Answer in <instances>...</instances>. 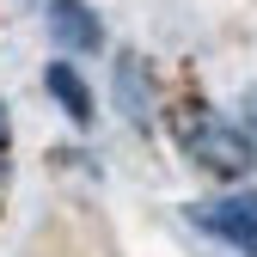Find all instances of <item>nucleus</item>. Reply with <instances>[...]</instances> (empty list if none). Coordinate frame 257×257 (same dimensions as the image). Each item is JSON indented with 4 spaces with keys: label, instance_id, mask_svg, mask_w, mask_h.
Segmentation results:
<instances>
[{
    "label": "nucleus",
    "instance_id": "1",
    "mask_svg": "<svg viewBox=\"0 0 257 257\" xmlns=\"http://www.w3.org/2000/svg\"><path fill=\"white\" fill-rule=\"evenodd\" d=\"M184 147H190V159L208 166V172H251V159H257V147H251L245 128L220 122V116H208V110H196V122L184 128Z\"/></svg>",
    "mask_w": 257,
    "mask_h": 257
},
{
    "label": "nucleus",
    "instance_id": "4",
    "mask_svg": "<svg viewBox=\"0 0 257 257\" xmlns=\"http://www.w3.org/2000/svg\"><path fill=\"white\" fill-rule=\"evenodd\" d=\"M49 37L61 49H98L104 43V25L86 0H49Z\"/></svg>",
    "mask_w": 257,
    "mask_h": 257
},
{
    "label": "nucleus",
    "instance_id": "6",
    "mask_svg": "<svg viewBox=\"0 0 257 257\" xmlns=\"http://www.w3.org/2000/svg\"><path fill=\"white\" fill-rule=\"evenodd\" d=\"M7 128H13V122H7V104H0V147H7Z\"/></svg>",
    "mask_w": 257,
    "mask_h": 257
},
{
    "label": "nucleus",
    "instance_id": "5",
    "mask_svg": "<svg viewBox=\"0 0 257 257\" xmlns=\"http://www.w3.org/2000/svg\"><path fill=\"white\" fill-rule=\"evenodd\" d=\"M43 86H49V98L68 110L74 128H92V92H86V80L68 68V61H49V68H43Z\"/></svg>",
    "mask_w": 257,
    "mask_h": 257
},
{
    "label": "nucleus",
    "instance_id": "3",
    "mask_svg": "<svg viewBox=\"0 0 257 257\" xmlns=\"http://www.w3.org/2000/svg\"><path fill=\"white\" fill-rule=\"evenodd\" d=\"M116 110L135 122V128L153 122V80H147V61H141L135 49L116 55Z\"/></svg>",
    "mask_w": 257,
    "mask_h": 257
},
{
    "label": "nucleus",
    "instance_id": "2",
    "mask_svg": "<svg viewBox=\"0 0 257 257\" xmlns=\"http://www.w3.org/2000/svg\"><path fill=\"white\" fill-rule=\"evenodd\" d=\"M184 214L196 220L202 233L227 239V245H239V251H257V190H239V196H214V202H190Z\"/></svg>",
    "mask_w": 257,
    "mask_h": 257
}]
</instances>
